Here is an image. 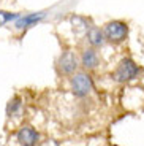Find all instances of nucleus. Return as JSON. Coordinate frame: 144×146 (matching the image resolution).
Returning <instances> with one entry per match:
<instances>
[{"label":"nucleus","instance_id":"obj_1","mask_svg":"<svg viewBox=\"0 0 144 146\" xmlns=\"http://www.w3.org/2000/svg\"><path fill=\"white\" fill-rule=\"evenodd\" d=\"M139 73V68H138V65L131 60V59H124L122 62L119 64V67L116 68L114 72V78L117 81H128L131 80V78H135Z\"/></svg>","mask_w":144,"mask_h":146},{"label":"nucleus","instance_id":"obj_2","mask_svg":"<svg viewBox=\"0 0 144 146\" xmlns=\"http://www.w3.org/2000/svg\"><path fill=\"white\" fill-rule=\"evenodd\" d=\"M104 35L109 41H114V43H119V41L125 40L127 36V26L120 21H111L106 24L104 27Z\"/></svg>","mask_w":144,"mask_h":146},{"label":"nucleus","instance_id":"obj_3","mask_svg":"<svg viewBox=\"0 0 144 146\" xmlns=\"http://www.w3.org/2000/svg\"><path fill=\"white\" fill-rule=\"evenodd\" d=\"M71 84H73V92H75L78 97H84V95L92 89V81H90V78L87 76L86 73L76 75V76L73 78Z\"/></svg>","mask_w":144,"mask_h":146},{"label":"nucleus","instance_id":"obj_4","mask_svg":"<svg viewBox=\"0 0 144 146\" xmlns=\"http://www.w3.org/2000/svg\"><path fill=\"white\" fill-rule=\"evenodd\" d=\"M18 140L22 146H33L38 140V135H36V132L30 127H24L18 132Z\"/></svg>","mask_w":144,"mask_h":146},{"label":"nucleus","instance_id":"obj_5","mask_svg":"<svg viewBox=\"0 0 144 146\" xmlns=\"http://www.w3.org/2000/svg\"><path fill=\"white\" fill-rule=\"evenodd\" d=\"M76 57L73 52H65L60 57V67L65 73H73L76 70Z\"/></svg>","mask_w":144,"mask_h":146},{"label":"nucleus","instance_id":"obj_6","mask_svg":"<svg viewBox=\"0 0 144 146\" xmlns=\"http://www.w3.org/2000/svg\"><path fill=\"white\" fill-rule=\"evenodd\" d=\"M97 64H98V57H97V54H95L92 49L84 51V54H83V65L84 67H87V68H94Z\"/></svg>","mask_w":144,"mask_h":146},{"label":"nucleus","instance_id":"obj_7","mask_svg":"<svg viewBox=\"0 0 144 146\" xmlns=\"http://www.w3.org/2000/svg\"><path fill=\"white\" fill-rule=\"evenodd\" d=\"M43 13H40V15H29V16H24V18L18 19V22H16V27H19V29H22V27H27L30 26V24H35V22H38L41 18H43Z\"/></svg>","mask_w":144,"mask_h":146},{"label":"nucleus","instance_id":"obj_8","mask_svg":"<svg viewBox=\"0 0 144 146\" xmlns=\"http://www.w3.org/2000/svg\"><path fill=\"white\" fill-rule=\"evenodd\" d=\"M87 38L94 46H100L103 43V33H101L100 29H90L89 33H87Z\"/></svg>","mask_w":144,"mask_h":146},{"label":"nucleus","instance_id":"obj_9","mask_svg":"<svg viewBox=\"0 0 144 146\" xmlns=\"http://www.w3.org/2000/svg\"><path fill=\"white\" fill-rule=\"evenodd\" d=\"M71 24H73V29H75L76 32H83V30L87 29V22L84 21L83 18H78V16L71 18Z\"/></svg>","mask_w":144,"mask_h":146},{"label":"nucleus","instance_id":"obj_10","mask_svg":"<svg viewBox=\"0 0 144 146\" xmlns=\"http://www.w3.org/2000/svg\"><path fill=\"white\" fill-rule=\"evenodd\" d=\"M18 15H11V13H5V11H0V27L3 26L5 22L11 21V19H16Z\"/></svg>","mask_w":144,"mask_h":146},{"label":"nucleus","instance_id":"obj_11","mask_svg":"<svg viewBox=\"0 0 144 146\" xmlns=\"http://www.w3.org/2000/svg\"><path fill=\"white\" fill-rule=\"evenodd\" d=\"M43 146H59V145H57L55 141H52V140H51V141H46Z\"/></svg>","mask_w":144,"mask_h":146}]
</instances>
